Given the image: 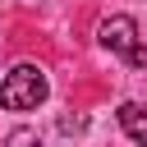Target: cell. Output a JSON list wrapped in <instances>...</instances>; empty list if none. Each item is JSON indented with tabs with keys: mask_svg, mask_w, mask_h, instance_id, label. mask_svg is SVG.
Instances as JSON below:
<instances>
[{
	"mask_svg": "<svg viewBox=\"0 0 147 147\" xmlns=\"http://www.w3.org/2000/svg\"><path fill=\"white\" fill-rule=\"evenodd\" d=\"M46 101V74L41 64H14L0 83V106L5 110H37Z\"/></svg>",
	"mask_w": 147,
	"mask_h": 147,
	"instance_id": "1",
	"label": "cell"
},
{
	"mask_svg": "<svg viewBox=\"0 0 147 147\" xmlns=\"http://www.w3.org/2000/svg\"><path fill=\"white\" fill-rule=\"evenodd\" d=\"M96 37H101V46H106V51H119V55L129 60V51L138 46V23H133L129 14H110V18H101Z\"/></svg>",
	"mask_w": 147,
	"mask_h": 147,
	"instance_id": "2",
	"label": "cell"
},
{
	"mask_svg": "<svg viewBox=\"0 0 147 147\" xmlns=\"http://www.w3.org/2000/svg\"><path fill=\"white\" fill-rule=\"evenodd\" d=\"M119 124H124V133H129L138 147H147V106H142V101H124V106H119Z\"/></svg>",
	"mask_w": 147,
	"mask_h": 147,
	"instance_id": "3",
	"label": "cell"
},
{
	"mask_svg": "<svg viewBox=\"0 0 147 147\" xmlns=\"http://www.w3.org/2000/svg\"><path fill=\"white\" fill-rule=\"evenodd\" d=\"M5 147H41V138H37V129H14L5 138Z\"/></svg>",
	"mask_w": 147,
	"mask_h": 147,
	"instance_id": "4",
	"label": "cell"
},
{
	"mask_svg": "<svg viewBox=\"0 0 147 147\" xmlns=\"http://www.w3.org/2000/svg\"><path fill=\"white\" fill-rule=\"evenodd\" d=\"M83 124H87L83 115H60V129L64 133H83Z\"/></svg>",
	"mask_w": 147,
	"mask_h": 147,
	"instance_id": "5",
	"label": "cell"
},
{
	"mask_svg": "<svg viewBox=\"0 0 147 147\" xmlns=\"http://www.w3.org/2000/svg\"><path fill=\"white\" fill-rule=\"evenodd\" d=\"M129 64H133V69H147V46H142V41L129 51Z\"/></svg>",
	"mask_w": 147,
	"mask_h": 147,
	"instance_id": "6",
	"label": "cell"
}]
</instances>
